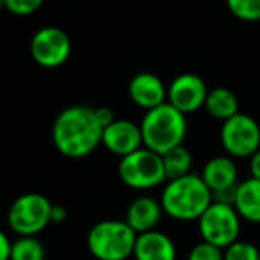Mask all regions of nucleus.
I'll return each instance as SVG.
<instances>
[{
  "label": "nucleus",
  "mask_w": 260,
  "mask_h": 260,
  "mask_svg": "<svg viewBox=\"0 0 260 260\" xmlns=\"http://www.w3.org/2000/svg\"><path fill=\"white\" fill-rule=\"evenodd\" d=\"M160 205L166 216L182 223L198 221L207 207L214 202L210 189L198 173L168 180L160 192Z\"/></svg>",
  "instance_id": "nucleus-2"
},
{
  "label": "nucleus",
  "mask_w": 260,
  "mask_h": 260,
  "mask_svg": "<svg viewBox=\"0 0 260 260\" xmlns=\"http://www.w3.org/2000/svg\"><path fill=\"white\" fill-rule=\"evenodd\" d=\"M164 216L160 200L148 194H141L128 203L125 212V223L128 224L136 234L155 230Z\"/></svg>",
  "instance_id": "nucleus-14"
},
{
  "label": "nucleus",
  "mask_w": 260,
  "mask_h": 260,
  "mask_svg": "<svg viewBox=\"0 0 260 260\" xmlns=\"http://www.w3.org/2000/svg\"><path fill=\"white\" fill-rule=\"evenodd\" d=\"M207 93L209 87L202 77L189 72L180 73L168 86V104L187 116L203 109Z\"/></svg>",
  "instance_id": "nucleus-11"
},
{
  "label": "nucleus",
  "mask_w": 260,
  "mask_h": 260,
  "mask_svg": "<svg viewBox=\"0 0 260 260\" xmlns=\"http://www.w3.org/2000/svg\"><path fill=\"white\" fill-rule=\"evenodd\" d=\"M200 177L210 189L214 200L232 203L234 191L239 184V168L230 155H216L203 166Z\"/></svg>",
  "instance_id": "nucleus-10"
},
{
  "label": "nucleus",
  "mask_w": 260,
  "mask_h": 260,
  "mask_svg": "<svg viewBox=\"0 0 260 260\" xmlns=\"http://www.w3.org/2000/svg\"><path fill=\"white\" fill-rule=\"evenodd\" d=\"M128 96L143 111H150L168 102V86L159 75L152 72L136 73L128 82Z\"/></svg>",
  "instance_id": "nucleus-13"
},
{
  "label": "nucleus",
  "mask_w": 260,
  "mask_h": 260,
  "mask_svg": "<svg viewBox=\"0 0 260 260\" xmlns=\"http://www.w3.org/2000/svg\"><path fill=\"white\" fill-rule=\"evenodd\" d=\"M45 0H6V11L15 16H30L43 6Z\"/></svg>",
  "instance_id": "nucleus-23"
},
{
  "label": "nucleus",
  "mask_w": 260,
  "mask_h": 260,
  "mask_svg": "<svg viewBox=\"0 0 260 260\" xmlns=\"http://www.w3.org/2000/svg\"><path fill=\"white\" fill-rule=\"evenodd\" d=\"M223 260H258V246L237 239L223 249Z\"/></svg>",
  "instance_id": "nucleus-21"
},
{
  "label": "nucleus",
  "mask_w": 260,
  "mask_h": 260,
  "mask_svg": "<svg viewBox=\"0 0 260 260\" xmlns=\"http://www.w3.org/2000/svg\"><path fill=\"white\" fill-rule=\"evenodd\" d=\"M162 164L166 180L185 177V175L192 173V153L184 145L175 146V148H171L170 152H166L162 155Z\"/></svg>",
  "instance_id": "nucleus-18"
},
{
  "label": "nucleus",
  "mask_w": 260,
  "mask_h": 260,
  "mask_svg": "<svg viewBox=\"0 0 260 260\" xmlns=\"http://www.w3.org/2000/svg\"><path fill=\"white\" fill-rule=\"evenodd\" d=\"M187 260H223V249L210 242L200 241L187 253Z\"/></svg>",
  "instance_id": "nucleus-22"
},
{
  "label": "nucleus",
  "mask_w": 260,
  "mask_h": 260,
  "mask_svg": "<svg viewBox=\"0 0 260 260\" xmlns=\"http://www.w3.org/2000/svg\"><path fill=\"white\" fill-rule=\"evenodd\" d=\"M52 207L41 192L20 194L8 210V226L16 235H40L52 223Z\"/></svg>",
  "instance_id": "nucleus-6"
},
{
  "label": "nucleus",
  "mask_w": 260,
  "mask_h": 260,
  "mask_svg": "<svg viewBox=\"0 0 260 260\" xmlns=\"http://www.w3.org/2000/svg\"><path fill=\"white\" fill-rule=\"evenodd\" d=\"M47 249L38 235H18L11 244L9 260H45Z\"/></svg>",
  "instance_id": "nucleus-19"
},
{
  "label": "nucleus",
  "mask_w": 260,
  "mask_h": 260,
  "mask_svg": "<svg viewBox=\"0 0 260 260\" xmlns=\"http://www.w3.org/2000/svg\"><path fill=\"white\" fill-rule=\"evenodd\" d=\"M203 109L209 112V116H212L214 119H219L223 123L239 112V98L228 87H212L207 93Z\"/></svg>",
  "instance_id": "nucleus-17"
},
{
  "label": "nucleus",
  "mask_w": 260,
  "mask_h": 260,
  "mask_svg": "<svg viewBox=\"0 0 260 260\" xmlns=\"http://www.w3.org/2000/svg\"><path fill=\"white\" fill-rule=\"evenodd\" d=\"M118 177L126 187L134 191H152L166 184L162 155L141 146L136 152L121 157L118 162Z\"/></svg>",
  "instance_id": "nucleus-5"
},
{
  "label": "nucleus",
  "mask_w": 260,
  "mask_h": 260,
  "mask_svg": "<svg viewBox=\"0 0 260 260\" xmlns=\"http://www.w3.org/2000/svg\"><path fill=\"white\" fill-rule=\"evenodd\" d=\"M30 55L41 68H59L72 55V40L61 27H41L30 38Z\"/></svg>",
  "instance_id": "nucleus-9"
},
{
  "label": "nucleus",
  "mask_w": 260,
  "mask_h": 260,
  "mask_svg": "<svg viewBox=\"0 0 260 260\" xmlns=\"http://www.w3.org/2000/svg\"><path fill=\"white\" fill-rule=\"evenodd\" d=\"M104 126L96 118L94 107L70 105L62 109L52 125V143L61 155L84 159L102 145Z\"/></svg>",
  "instance_id": "nucleus-1"
},
{
  "label": "nucleus",
  "mask_w": 260,
  "mask_h": 260,
  "mask_svg": "<svg viewBox=\"0 0 260 260\" xmlns=\"http://www.w3.org/2000/svg\"><path fill=\"white\" fill-rule=\"evenodd\" d=\"M219 141L232 159H249L260 148V125L253 116L239 111L223 121Z\"/></svg>",
  "instance_id": "nucleus-8"
},
{
  "label": "nucleus",
  "mask_w": 260,
  "mask_h": 260,
  "mask_svg": "<svg viewBox=\"0 0 260 260\" xmlns=\"http://www.w3.org/2000/svg\"><path fill=\"white\" fill-rule=\"evenodd\" d=\"M196 223L202 241L224 249L239 239L242 219L232 203L214 200Z\"/></svg>",
  "instance_id": "nucleus-7"
},
{
  "label": "nucleus",
  "mask_w": 260,
  "mask_h": 260,
  "mask_svg": "<svg viewBox=\"0 0 260 260\" xmlns=\"http://www.w3.org/2000/svg\"><path fill=\"white\" fill-rule=\"evenodd\" d=\"M2 9H6V0H0V11Z\"/></svg>",
  "instance_id": "nucleus-28"
},
{
  "label": "nucleus",
  "mask_w": 260,
  "mask_h": 260,
  "mask_svg": "<svg viewBox=\"0 0 260 260\" xmlns=\"http://www.w3.org/2000/svg\"><path fill=\"white\" fill-rule=\"evenodd\" d=\"M258 260H260V248H258Z\"/></svg>",
  "instance_id": "nucleus-29"
},
{
  "label": "nucleus",
  "mask_w": 260,
  "mask_h": 260,
  "mask_svg": "<svg viewBox=\"0 0 260 260\" xmlns=\"http://www.w3.org/2000/svg\"><path fill=\"white\" fill-rule=\"evenodd\" d=\"M102 146L121 159L143 146L141 126L130 119L116 118L102 132Z\"/></svg>",
  "instance_id": "nucleus-12"
},
{
  "label": "nucleus",
  "mask_w": 260,
  "mask_h": 260,
  "mask_svg": "<svg viewBox=\"0 0 260 260\" xmlns=\"http://www.w3.org/2000/svg\"><path fill=\"white\" fill-rule=\"evenodd\" d=\"M66 219V209L62 205L52 207V223H62Z\"/></svg>",
  "instance_id": "nucleus-27"
},
{
  "label": "nucleus",
  "mask_w": 260,
  "mask_h": 260,
  "mask_svg": "<svg viewBox=\"0 0 260 260\" xmlns=\"http://www.w3.org/2000/svg\"><path fill=\"white\" fill-rule=\"evenodd\" d=\"M11 239L0 228V260H9V256H11Z\"/></svg>",
  "instance_id": "nucleus-25"
},
{
  "label": "nucleus",
  "mask_w": 260,
  "mask_h": 260,
  "mask_svg": "<svg viewBox=\"0 0 260 260\" xmlns=\"http://www.w3.org/2000/svg\"><path fill=\"white\" fill-rule=\"evenodd\" d=\"M94 112H96L98 121H100V125L104 126V128L109 125V123H112L116 119L114 111H112V109H109V107H94Z\"/></svg>",
  "instance_id": "nucleus-24"
},
{
  "label": "nucleus",
  "mask_w": 260,
  "mask_h": 260,
  "mask_svg": "<svg viewBox=\"0 0 260 260\" xmlns=\"http://www.w3.org/2000/svg\"><path fill=\"white\" fill-rule=\"evenodd\" d=\"M132 256L136 260H177V246L170 235L155 228L138 234Z\"/></svg>",
  "instance_id": "nucleus-15"
},
{
  "label": "nucleus",
  "mask_w": 260,
  "mask_h": 260,
  "mask_svg": "<svg viewBox=\"0 0 260 260\" xmlns=\"http://www.w3.org/2000/svg\"><path fill=\"white\" fill-rule=\"evenodd\" d=\"M232 205L237 210L242 221L251 224H260V180L246 178L237 184L232 198Z\"/></svg>",
  "instance_id": "nucleus-16"
},
{
  "label": "nucleus",
  "mask_w": 260,
  "mask_h": 260,
  "mask_svg": "<svg viewBox=\"0 0 260 260\" xmlns=\"http://www.w3.org/2000/svg\"><path fill=\"white\" fill-rule=\"evenodd\" d=\"M136 237L125 219H104L89 228L86 244L96 260H126L134 253Z\"/></svg>",
  "instance_id": "nucleus-4"
},
{
  "label": "nucleus",
  "mask_w": 260,
  "mask_h": 260,
  "mask_svg": "<svg viewBox=\"0 0 260 260\" xmlns=\"http://www.w3.org/2000/svg\"><path fill=\"white\" fill-rule=\"evenodd\" d=\"M143 146L164 155L175 146L184 145L187 136V116L171 104H162L145 112L141 123Z\"/></svg>",
  "instance_id": "nucleus-3"
},
{
  "label": "nucleus",
  "mask_w": 260,
  "mask_h": 260,
  "mask_svg": "<svg viewBox=\"0 0 260 260\" xmlns=\"http://www.w3.org/2000/svg\"><path fill=\"white\" fill-rule=\"evenodd\" d=\"M248 168H249V177L260 180V148L248 159Z\"/></svg>",
  "instance_id": "nucleus-26"
},
{
  "label": "nucleus",
  "mask_w": 260,
  "mask_h": 260,
  "mask_svg": "<svg viewBox=\"0 0 260 260\" xmlns=\"http://www.w3.org/2000/svg\"><path fill=\"white\" fill-rule=\"evenodd\" d=\"M230 15L241 22H260V0H224Z\"/></svg>",
  "instance_id": "nucleus-20"
}]
</instances>
